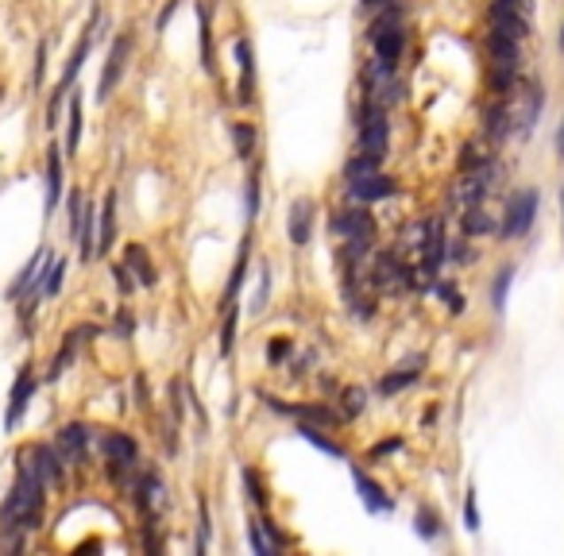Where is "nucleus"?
Returning a JSON list of instances; mask_svg holds the SVG:
<instances>
[{
  "label": "nucleus",
  "mask_w": 564,
  "mask_h": 556,
  "mask_svg": "<svg viewBox=\"0 0 564 556\" xmlns=\"http://www.w3.org/2000/svg\"><path fill=\"white\" fill-rule=\"evenodd\" d=\"M510 278H514V271H510V266H503V271L495 274V290H491V305L498 309V313H503L506 309V294H510Z\"/></svg>",
  "instance_id": "37"
},
{
  "label": "nucleus",
  "mask_w": 564,
  "mask_h": 556,
  "mask_svg": "<svg viewBox=\"0 0 564 556\" xmlns=\"http://www.w3.org/2000/svg\"><path fill=\"white\" fill-rule=\"evenodd\" d=\"M236 62H240V101H255V50L248 39H236Z\"/></svg>",
  "instance_id": "15"
},
{
  "label": "nucleus",
  "mask_w": 564,
  "mask_h": 556,
  "mask_svg": "<svg viewBox=\"0 0 564 556\" xmlns=\"http://www.w3.org/2000/svg\"><path fill=\"white\" fill-rule=\"evenodd\" d=\"M42 73H47V42H39L35 50V89L42 85Z\"/></svg>",
  "instance_id": "48"
},
{
  "label": "nucleus",
  "mask_w": 564,
  "mask_h": 556,
  "mask_svg": "<svg viewBox=\"0 0 564 556\" xmlns=\"http://www.w3.org/2000/svg\"><path fill=\"white\" fill-rule=\"evenodd\" d=\"M560 47H564V31H560Z\"/></svg>",
  "instance_id": "53"
},
{
  "label": "nucleus",
  "mask_w": 564,
  "mask_h": 556,
  "mask_svg": "<svg viewBox=\"0 0 564 556\" xmlns=\"http://www.w3.org/2000/svg\"><path fill=\"white\" fill-rule=\"evenodd\" d=\"M379 163L382 158H375V155H367V151H359L352 163L344 166V178L348 181H356V178H367V174H379Z\"/></svg>",
  "instance_id": "31"
},
{
  "label": "nucleus",
  "mask_w": 564,
  "mask_h": 556,
  "mask_svg": "<svg viewBox=\"0 0 564 556\" xmlns=\"http://www.w3.org/2000/svg\"><path fill=\"white\" fill-rule=\"evenodd\" d=\"M232 143H236V155L240 158H251L255 155V143H259V139H255V127L251 124H232Z\"/></svg>",
  "instance_id": "32"
},
{
  "label": "nucleus",
  "mask_w": 564,
  "mask_h": 556,
  "mask_svg": "<svg viewBox=\"0 0 564 556\" xmlns=\"http://www.w3.org/2000/svg\"><path fill=\"white\" fill-rule=\"evenodd\" d=\"M413 526H418V537H425V541H433V537L441 533V521H437V514H433V510H418Z\"/></svg>",
  "instance_id": "38"
},
{
  "label": "nucleus",
  "mask_w": 564,
  "mask_h": 556,
  "mask_svg": "<svg viewBox=\"0 0 564 556\" xmlns=\"http://www.w3.org/2000/svg\"><path fill=\"white\" fill-rule=\"evenodd\" d=\"M209 549V510H205V502H201V510H197V552H205Z\"/></svg>",
  "instance_id": "44"
},
{
  "label": "nucleus",
  "mask_w": 564,
  "mask_h": 556,
  "mask_svg": "<svg viewBox=\"0 0 564 556\" xmlns=\"http://www.w3.org/2000/svg\"><path fill=\"white\" fill-rule=\"evenodd\" d=\"M395 448H398V441H382V444L375 448V456H387V452H395Z\"/></svg>",
  "instance_id": "49"
},
{
  "label": "nucleus",
  "mask_w": 564,
  "mask_h": 556,
  "mask_svg": "<svg viewBox=\"0 0 564 556\" xmlns=\"http://www.w3.org/2000/svg\"><path fill=\"white\" fill-rule=\"evenodd\" d=\"M387 139H390L387 109H382V104L364 101V120H359V151L382 158V155H387Z\"/></svg>",
  "instance_id": "4"
},
{
  "label": "nucleus",
  "mask_w": 564,
  "mask_h": 556,
  "mask_svg": "<svg viewBox=\"0 0 564 556\" xmlns=\"http://www.w3.org/2000/svg\"><path fill=\"white\" fill-rule=\"evenodd\" d=\"M421 356L418 359H410L406 363V367H395V371H390V375H382V382H379V394H387V398H390V394H398V390H406L410 387V382L413 379H418L421 375Z\"/></svg>",
  "instance_id": "22"
},
{
  "label": "nucleus",
  "mask_w": 564,
  "mask_h": 556,
  "mask_svg": "<svg viewBox=\"0 0 564 556\" xmlns=\"http://www.w3.org/2000/svg\"><path fill=\"white\" fill-rule=\"evenodd\" d=\"M47 263H50V251L39 248L35 259H31L24 271H19V278L12 282V290H8V297H24L27 290H35V286H42V274H47Z\"/></svg>",
  "instance_id": "13"
},
{
  "label": "nucleus",
  "mask_w": 564,
  "mask_h": 556,
  "mask_svg": "<svg viewBox=\"0 0 564 556\" xmlns=\"http://www.w3.org/2000/svg\"><path fill=\"white\" fill-rule=\"evenodd\" d=\"M42 479L31 472V464L24 459L19 464V475H16V483L12 490H8V502H4V510H0V529L4 533H27V529H35L39 526V518H42Z\"/></svg>",
  "instance_id": "1"
},
{
  "label": "nucleus",
  "mask_w": 564,
  "mask_h": 556,
  "mask_svg": "<svg viewBox=\"0 0 564 556\" xmlns=\"http://www.w3.org/2000/svg\"><path fill=\"white\" fill-rule=\"evenodd\" d=\"M375 286H382V290H398V286H410V271L398 263V255H379L375 259Z\"/></svg>",
  "instance_id": "14"
},
{
  "label": "nucleus",
  "mask_w": 564,
  "mask_h": 556,
  "mask_svg": "<svg viewBox=\"0 0 564 556\" xmlns=\"http://www.w3.org/2000/svg\"><path fill=\"white\" fill-rule=\"evenodd\" d=\"M197 42H201V66H205V73H212V31H209V8L197 4Z\"/></svg>",
  "instance_id": "28"
},
{
  "label": "nucleus",
  "mask_w": 564,
  "mask_h": 556,
  "mask_svg": "<svg viewBox=\"0 0 564 556\" xmlns=\"http://www.w3.org/2000/svg\"><path fill=\"white\" fill-rule=\"evenodd\" d=\"M81 143V101L70 97V127H66V151L73 155Z\"/></svg>",
  "instance_id": "34"
},
{
  "label": "nucleus",
  "mask_w": 564,
  "mask_h": 556,
  "mask_svg": "<svg viewBox=\"0 0 564 556\" xmlns=\"http://www.w3.org/2000/svg\"><path fill=\"white\" fill-rule=\"evenodd\" d=\"M290 417L305 425H321V429L336 425V410H325V405H290Z\"/></svg>",
  "instance_id": "29"
},
{
  "label": "nucleus",
  "mask_w": 564,
  "mask_h": 556,
  "mask_svg": "<svg viewBox=\"0 0 564 556\" xmlns=\"http://www.w3.org/2000/svg\"><path fill=\"white\" fill-rule=\"evenodd\" d=\"M557 147H560V155H564V127H560V135H557Z\"/></svg>",
  "instance_id": "51"
},
{
  "label": "nucleus",
  "mask_w": 564,
  "mask_h": 556,
  "mask_svg": "<svg viewBox=\"0 0 564 556\" xmlns=\"http://www.w3.org/2000/svg\"><path fill=\"white\" fill-rule=\"evenodd\" d=\"M243 483H248V498L255 502V506H267V495H263V483H259V475H255L251 467H243Z\"/></svg>",
  "instance_id": "40"
},
{
  "label": "nucleus",
  "mask_w": 564,
  "mask_h": 556,
  "mask_svg": "<svg viewBox=\"0 0 564 556\" xmlns=\"http://www.w3.org/2000/svg\"><path fill=\"white\" fill-rule=\"evenodd\" d=\"M286 232H290V243L305 248L310 243V232H313V205L305 197H297L290 205V220H286Z\"/></svg>",
  "instance_id": "12"
},
{
  "label": "nucleus",
  "mask_w": 564,
  "mask_h": 556,
  "mask_svg": "<svg viewBox=\"0 0 564 556\" xmlns=\"http://www.w3.org/2000/svg\"><path fill=\"white\" fill-rule=\"evenodd\" d=\"M101 448H104V456H109V459H135V452H140L127 433H104Z\"/></svg>",
  "instance_id": "26"
},
{
  "label": "nucleus",
  "mask_w": 564,
  "mask_h": 556,
  "mask_svg": "<svg viewBox=\"0 0 564 556\" xmlns=\"http://www.w3.org/2000/svg\"><path fill=\"white\" fill-rule=\"evenodd\" d=\"M55 448L62 452L66 464H85V456H89V429H81V425H62L55 436Z\"/></svg>",
  "instance_id": "10"
},
{
  "label": "nucleus",
  "mask_w": 564,
  "mask_h": 556,
  "mask_svg": "<svg viewBox=\"0 0 564 556\" xmlns=\"http://www.w3.org/2000/svg\"><path fill=\"white\" fill-rule=\"evenodd\" d=\"M267 294H271V274L263 271V274H259V290H255V302H251V313H263V305H267Z\"/></svg>",
  "instance_id": "45"
},
{
  "label": "nucleus",
  "mask_w": 564,
  "mask_h": 556,
  "mask_svg": "<svg viewBox=\"0 0 564 556\" xmlns=\"http://www.w3.org/2000/svg\"><path fill=\"white\" fill-rule=\"evenodd\" d=\"M367 405V390L364 387H348L344 394H340V413L344 417H359Z\"/></svg>",
  "instance_id": "33"
},
{
  "label": "nucleus",
  "mask_w": 564,
  "mask_h": 556,
  "mask_svg": "<svg viewBox=\"0 0 564 556\" xmlns=\"http://www.w3.org/2000/svg\"><path fill=\"white\" fill-rule=\"evenodd\" d=\"M255 209H259V174L248 178V220H255Z\"/></svg>",
  "instance_id": "47"
},
{
  "label": "nucleus",
  "mask_w": 564,
  "mask_h": 556,
  "mask_svg": "<svg viewBox=\"0 0 564 556\" xmlns=\"http://www.w3.org/2000/svg\"><path fill=\"white\" fill-rule=\"evenodd\" d=\"M495 228V220L491 217H487V212L483 209H467V217H464V232H467V236H483V232H491Z\"/></svg>",
  "instance_id": "35"
},
{
  "label": "nucleus",
  "mask_w": 564,
  "mask_h": 556,
  "mask_svg": "<svg viewBox=\"0 0 564 556\" xmlns=\"http://www.w3.org/2000/svg\"><path fill=\"white\" fill-rule=\"evenodd\" d=\"M89 47H93V24L85 27V35L78 39V47H73V55H70V62H66V73H62V85H58V89H70V85H73V78H78L85 55H89Z\"/></svg>",
  "instance_id": "24"
},
{
  "label": "nucleus",
  "mask_w": 564,
  "mask_h": 556,
  "mask_svg": "<svg viewBox=\"0 0 564 556\" xmlns=\"http://www.w3.org/2000/svg\"><path fill=\"white\" fill-rule=\"evenodd\" d=\"M132 31H124L120 39L112 42V50H109V62H104V70H101V85H97V101H109L112 97V89H116V81L124 78V70H127V58H132Z\"/></svg>",
  "instance_id": "6"
},
{
  "label": "nucleus",
  "mask_w": 564,
  "mask_h": 556,
  "mask_svg": "<svg viewBox=\"0 0 564 556\" xmlns=\"http://www.w3.org/2000/svg\"><path fill=\"white\" fill-rule=\"evenodd\" d=\"M31 394H35V375H31V363H24L16 382H12V394H8V417H4L8 429H16V425L24 421L27 405H31Z\"/></svg>",
  "instance_id": "7"
},
{
  "label": "nucleus",
  "mask_w": 564,
  "mask_h": 556,
  "mask_svg": "<svg viewBox=\"0 0 564 556\" xmlns=\"http://www.w3.org/2000/svg\"><path fill=\"white\" fill-rule=\"evenodd\" d=\"M464 526L467 529H480V506H475V490H467V498H464Z\"/></svg>",
  "instance_id": "43"
},
{
  "label": "nucleus",
  "mask_w": 564,
  "mask_h": 556,
  "mask_svg": "<svg viewBox=\"0 0 564 556\" xmlns=\"http://www.w3.org/2000/svg\"><path fill=\"white\" fill-rule=\"evenodd\" d=\"M62 274H66V263H62V259H50V263H47V274H42V294L55 297V294L62 290Z\"/></svg>",
  "instance_id": "36"
},
{
  "label": "nucleus",
  "mask_w": 564,
  "mask_h": 556,
  "mask_svg": "<svg viewBox=\"0 0 564 556\" xmlns=\"http://www.w3.org/2000/svg\"><path fill=\"white\" fill-rule=\"evenodd\" d=\"M297 433H302V441H310L313 448H321V452L325 456H336V459H348V452H344V448H340L336 441H328V436H325V429H321V425H297Z\"/></svg>",
  "instance_id": "25"
},
{
  "label": "nucleus",
  "mask_w": 564,
  "mask_h": 556,
  "mask_svg": "<svg viewBox=\"0 0 564 556\" xmlns=\"http://www.w3.org/2000/svg\"><path fill=\"white\" fill-rule=\"evenodd\" d=\"M371 47H375V58L387 62V66H398L402 47H406V35H402V16L398 8H382L371 24Z\"/></svg>",
  "instance_id": "2"
},
{
  "label": "nucleus",
  "mask_w": 564,
  "mask_h": 556,
  "mask_svg": "<svg viewBox=\"0 0 564 556\" xmlns=\"http://www.w3.org/2000/svg\"><path fill=\"white\" fill-rule=\"evenodd\" d=\"M286 356H290V340H282V336L271 340V344H267V359H271V363H282Z\"/></svg>",
  "instance_id": "46"
},
{
  "label": "nucleus",
  "mask_w": 564,
  "mask_h": 556,
  "mask_svg": "<svg viewBox=\"0 0 564 556\" xmlns=\"http://www.w3.org/2000/svg\"><path fill=\"white\" fill-rule=\"evenodd\" d=\"M232 340H236V305L225 309V328H220V351H232Z\"/></svg>",
  "instance_id": "39"
},
{
  "label": "nucleus",
  "mask_w": 564,
  "mask_h": 556,
  "mask_svg": "<svg viewBox=\"0 0 564 556\" xmlns=\"http://www.w3.org/2000/svg\"><path fill=\"white\" fill-rule=\"evenodd\" d=\"M248 537H251V549L259 552V556H271L282 544V537H274L267 521H248Z\"/></svg>",
  "instance_id": "27"
},
{
  "label": "nucleus",
  "mask_w": 564,
  "mask_h": 556,
  "mask_svg": "<svg viewBox=\"0 0 564 556\" xmlns=\"http://www.w3.org/2000/svg\"><path fill=\"white\" fill-rule=\"evenodd\" d=\"M112 236H116V194H104L97 209V255L112 248Z\"/></svg>",
  "instance_id": "18"
},
{
  "label": "nucleus",
  "mask_w": 564,
  "mask_h": 556,
  "mask_svg": "<svg viewBox=\"0 0 564 556\" xmlns=\"http://www.w3.org/2000/svg\"><path fill=\"white\" fill-rule=\"evenodd\" d=\"M541 85H529V89L522 93V104H518V112H510V124L518 127V132H529L537 120V112H541Z\"/></svg>",
  "instance_id": "19"
},
{
  "label": "nucleus",
  "mask_w": 564,
  "mask_h": 556,
  "mask_svg": "<svg viewBox=\"0 0 564 556\" xmlns=\"http://www.w3.org/2000/svg\"><path fill=\"white\" fill-rule=\"evenodd\" d=\"M27 464H31V472H35L42 483L47 487H55V483H62V464H66V459H62V452L55 444H35L31 448V452L24 456Z\"/></svg>",
  "instance_id": "9"
},
{
  "label": "nucleus",
  "mask_w": 564,
  "mask_h": 556,
  "mask_svg": "<svg viewBox=\"0 0 564 556\" xmlns=\"http://www.w3.org/2000/svg\"><path fill=\"white\" fill-rule=\"evenodd\" d=\"M328 228H333V236H340L344 243H359V248H371V240H375V220L367 217V209L336 212V217L328 220Z\"/></svg>",
  "instance_id": "5"
},
{
  "label": "nucleus",
  "mask_w": 564,
  "mask_h": 556,
  "mask_svg": "<svg viewBox=\"0 0 564 556\" xmlns=\"http://www.w3.org/2000/svg\"><path fill=\"white\" fill-rule=\"evenodd\" d=\"M124 263H127V271L135 274V282H140V286H155V266H151V259H147L143 243H127Z\"/></svg>",
  "instance_id": "20"
},
{
  "label": "nucleus",
  "mask_w": 564,
  "mask_h": 556,
  "mask_svg": "<svg viewBox=\"0 0 564 556\" xmlns=\"http://www.w3.org/2000/svg\"><path fill=\"white\" fill-rule=\"evenodd\" d=\"M248 248H251V240H243V243H240V259H236V266H232L228 290H225V309L236 302V294H240V286H243V274H248Z\"/></svg>",
  "instance_id": "30"
},
{
  "label": "nucleus",
  "mask_w": 564,
  "mask_h": 556,
  "mask_svg": "<svg viewBox=\"0 0 564 556\" xmlns=\"http://www.w3.org/2000/svg\"><path fill=\"white\" fill-rule=\"evenodd\" d=\"M364 4H367V8H387L390 0H364Z\"/></svg>",
  "instance_id": "50"
},
{
  "label": "nucleus",
  "mask_w": 564,
  "mask_h": 556,
  "mask_svg": "<svg viewBox=\"0 0 564 556\" xmlns=\"http://www.w3.org/2000/svg\"><path fill=\"white\" fill-rule=\"evenodd\" d=\"M560 212H564V194H560Z\"/></svg>",
  "instance_id": "52"
},
{
  "label": "nucleus",
  "mask_w": 564,
  "mask_h": 556,
  "mask_svg": "<svg viewBox=\"0 0 564 556\" xmlns=\"http://www.w3.org/2000/svg\"><path fill=\"white\" fill-rule=\"evenodd\" d=\"M491 31H503V35L522 42L526 31H529V16L518 4H510V0H495L491 4Z\"/></svg>",
  "instance_id": "8"
},
{
  "label": "nucleus",
  "mask_w": 564,
  "mask_h": 556,
  "mask_svg": "<svg viewBox=\"0 0 564 556\" xmlns=\"http://www.w3.org/2000/svg\"><path fill=\"white\" fill-rule=\"evenodd\" d=\"M433 290H437V297H444V302H449V309H452V313H464V297L456 294L449 282H433Z\"/></svg>",
  "instance_id": "42"
},
{
  "label": "nucleus",
  "mask_w": 564,
  "mask_h": 556,
  "mask_svg": "<svg viewBox=\"0 0 564 556\" xmlns=\"http://www.w3.org/2000/svg\"><path fill=\"white\" fill-rule=\"evenodd\" d=\"M112 278H116V290H120V294H132L135 290V286H140V282H132V271H127V263H116L112 266Z\"/></svg>",
  "instance_id": "41"
},
{
  "label": "nucleus",
  "mask_w": 564,
  "mask_h": 556,
  "mask_svg": "<svg viewBox=\"0 0 564 556\" xmlns=\"http://www.w3.org/2000/svg\"><path fill=\"white\" fill-rule=\"evenodd\" d=\"M487 50H491V62L498 70H518V39L503 35V31H491L487 35Z\"/></svg>",
  "instance_id": "16"
},
{
  "label": "nucleus",
  "mask_w": 564,
  "mask_h": 556,
  "mask_svg": "<svg viewBox=\"0 0 564 556\" xmlns=\"http://www.w3.org/2000/svg\"><path fill=\"white\" fill-rule=\"evenodd\" d=\"M58 197H62V151H58V143H50V151H47V212H55Z\"/></svg>",
  "instance_id": "21"
},
{
  "label": "nucleus",
  "mask_w": 564,
  "mask_h": 556,
  "mask_svg": "<svg viewBox=\"0 0 564 556\" xmlns=\"http://www.w3.org/2000/svg\"><path fill=\"white\" fill-rule=\"evenodd\" d=\"M537 217V189H518L514 197L506 201V212H503V224H498V232L503 236H526L529 224Z\"/></svg>",
  "instance_id": "3"
},
{
  "label": "nucleus",
  "mask_w": 564,
  "mask_h": 556,
  "mask_svg": "<svg viewBox=\"0 0 564 556\" xmlns=\"http://www.w3.org/2000/svg\"><path fill=\"white\" fill-rule=\"evenodd\" d=\"M348 189H352V197H356V201H364V205H371V201H387V197H395V181L382 178V174L356 178V181H348Z\"/></svg>",
  "instance_id": "11"
},
{
  "label": "nucleus",
  "mask_w": 564,
  "mask_h": 556,
  "mask_svg": "<svg viewBox=\"0 0 564 556\" xmlns=\"http://www.w3.org/2000/svg\"><path fill=\"white\" fill-rule=\"evenodd\" d=\"M89 333H93V328H73V333H70L66 340H62V351H58L55 359H50V379H58L62 371L70 367L73 356H78V348H81V336H89Z\"/></svg>",
  "instance_id": "23"
},
{
  "label": "nucleus",
  "mask_w": 564,
  "mask_h": 556,
  "mask_svg": "<svg viewBox=\"0 0 564 556\" xmlns=\"http://www.w3.org/2000/svg\"><path fill=\"white\" fill-rule=\"evenodd\" d=\"M356 490H359V498H364V506L371 510V514H390V510H395V502L387 498V490H382L375 479H367L364 472H356Z\"/></svg>",
  "instance_id": "17"
}]
</instances>
